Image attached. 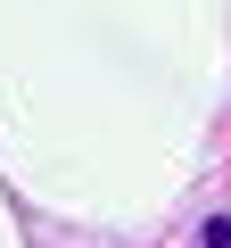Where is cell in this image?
Instances as JSON below:
<instances>
[{"label":"cell","mask_w":231,"mask_h":248,"mask_svg":"<svg viewBox=\"0 0 231 248\" xmlns=\"http://www.w3.org/2000/svg\"><path fill=\"white\" fill-rule=\"evenodd\" d=\"M206 248H231V215H215V223H206Z\"/></svg>","instance_id":"6da1fadb"}]
</instances>
